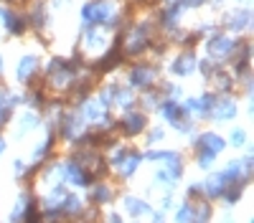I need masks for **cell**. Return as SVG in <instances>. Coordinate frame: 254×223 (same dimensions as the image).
Masks as SVG:
<instances>
[{"label": "cell", "mask_w": 254, "mask_h": 223, "mask_svg": "<svg viewBox=\"0 0 254 223\" xmlns=\"http://www.w3.org/2000/svg\"><path fill=\"white\" fill-rule=\"evenodd\" d=\"M214 114L219 117V119H231L237 114V107L231 104V101H221V104H216V109H214Z\"/></svg>", "instance_id": "cell-6"}, {"label": "cell", "mask_w": 254, "mask_h": 223, "mask_svg": "<svg viewBox=\"0 0 254 223\" xmlns=\"http://www.w3.org/2000/svg\"><path fill=\"white\" fill-rule=\"evenodd\" d=\"M206 185H208V188H206V193H208L211 198H216V195H221V193H224L226 180H224V175H211Z\"/></svg>", "instance_id": "cell-2"}, {"label": "cell", "mask_w": 254, "mask_h": 223, "mask_svg": "<svg viewBox=\"0 0 254 223\" xmlns=\"http://www.w3.org/2000/svg\"><path fill=\"white\" fill-rule=\"evenodd\" d=\"M137 162H140V155H130V157H127V160H120V173L122 175H130L135 168H137Z\"/></svg>", "instance_id": "cell-7"}, {"label": "cell", "mask_w": 254, "mask_h": 223, "mask_svg": "<svg viewBox=\"0 0 254 223\" xmlns=\"http://www.w3.org/2000/svg\"><path fill=\"white\" fill-rule=\"evenodd\" d=\"M142 130H145V117L142 114H130L125 119V132L135 134V132H142Z\"/></svg>", "instance_id": "cell-3"}, {"label": "cell", "mask_w": 254, "mask_h": 223, "mask_svg": "<svg viewBox=\"0 0 254 223\" xmlns=\"http://www.w3.org/2000/svg\"><path fill=\"white\" fill-rule=\"evenodd\" d=\"M231 142H234V147H242V142H244V132H242V130H234V134H231Z\"/></svg>", "instance_id": "cell-12"}, {"label": "cell", "mask_w": 254, "mask_h": 223, "mask_svg": "<svg viewBox=\"0 0 254 223\" xmlns=\"http://www.w3.org/2000/svg\"><path fill=\"white\" fill-rule=\"evenodd\" d=\"M33 69H36V61H33V58H23V61H20V66H18V79L26 81Z\"/></svg>", "instance_id": "cell-8"}, {"label": "cell", "mask_w": 254, "mask_h": 223, "mask_svg": "<svg viewBox=\"0 0 254 223\" xmlns=\"http://www.w3.org/2000/svg\"><path fill=\"white\" fill-rule=\"evenodd\" d=\"M127 211H130L132 216H145V213H150V208H147V203L145 200H137V198H127Z\"/></svg>", "instance_id": "cell-5"}, {"label": "cell", "mask_w": 254, "mask_h": 223, "mask_svg": "<svg viewBox=\"0 0 254 223\" xmlns=\"http://www.w3.org/2000/svg\"><path fill=\"white\" fill-rule=\"evenodd\" d=\"M150 79H153V74L150 71H132V84L135 87H147V84H150Z\"/></svg>", "instance_id": "cell-9"}, {"label": "cell", "mask_w": 254, "mask_h": 223, "mask_svg": "<svg viewBox=\"0 0 254 223\" xmlns=\"http://www.w3.org/2000/svg\"><path fill=\"white\" fill-rule=\"evenodd\" d=\"M110 13H112V8H110V5H104V3H99V5H89L87 10H84V15H87V18H97V20H104Z\"/></svg>", "instance_id": "cell-4"}, {"label": "cell", "mask_w": 254, "mask_h": 223, "mask_svg": "<svg viewBox=\"0 0 254 223\" xmlns=\"http://www.w3.org/2000/svg\"><path fill=\"white\" fill-rule=\"evenodd\" d=\"M10 107H13V104H8V99H5V96L0 99V125H3V122L8 119V112H10Z\"/></svg>", "instance_id": "cell-11"}, {"label": "cell", "mask_w": 254, "mask_h": 223, "mask_svg": "<svg viewBox=\"0 0 254 223\" xmlns=\"http://www.w3.org/2000/svg\"><path fill=\"white\" fill-rule=\"evenodd\" d=\"M224 150V139L214 132H206L198 137L196 142V152H198V165L201 168H211V162H214V157Z\"/></svg>", "instance_id": "cell-1"}, {"label": "cell", "mask_w": 254, "mask_h": 223, "mask_svg": "<svg viewBox=\"0 0 254 223\" xmlns=\"http://www.w3.org/2000/svg\"><path fill=\"white\" fill-rule=\"evenodd\" d=\"M190 218H193V206L186 203V206H181V211L176 213V221L178 223H190Z\"/></svg>", "instance_id": "cell-10"}, {"label": "cell", "mask_w": 254, "mask_h": 223, "mask_svg": "<svg viewBox=\"0 0 254 223\" xmlns=\"http://www.w3.org/2000/svg\"><path fill=\"white\" fill-rule=\"evenodd\" d=\"M107 198H110V190H107V188L94 190V200H107Z\"/></svg>", "instance_id": "cell-13"}]
</instances>
